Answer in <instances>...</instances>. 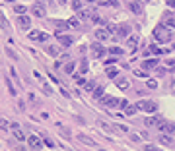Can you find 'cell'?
Listing matches in <instances>:
<instances>
[{"instance_id":"obj_1","label":"cell","mask_w":175,"mask_h":151,"mask_svg":"<svg viewBox=\"0 0 175 151\" xmlns=\"http://www.w3.org/2000/svg\"><path fill=\"white\" fill-rule=\"evenodd\" d=\"M154 37L158 39V43H167V41H171V33H169V29H167L166 25H158V27L154 29Z\"/></svg>"},{"instance_id":"obj_2","label":"cell","mask_w":175,"mask_h":151,"mask_svg":"<svg viewBox=\"0 0 175 151\" xmlns=\"http://www.w3.org/2000/svg\"><path fill=\"white\" fill-rule=\"evenodd\" d=\"M136 107H138V110H144V112H156L158 110V103L156 101H150V99L140 101Z\"/></svg>"},{"instance_id":"obj_3","label":"cell","mask_w":175,"mask_h":151,"mask_svg":"<svg viewBox=\"0 0 175 151\" xmlns=\"http://www.w3.org/2000/svg\"><path fill=\"white\" fill-rule=\"evenodd\" d=\"M111 33H115V37L117 39H123V37H127L130 33V27L127 25V23H123V25H117V27H111L109 29Z\"/></svg>"},{"instance_id":"obj_4","label":"cell","mask_w":175,"mask_h":151,"mask_svg":"<svg viewBox=\"0 0 175 151\" xmlns=\"http://www.w3.org/2000/svg\"><path fill=\"white\" fill-rule=\"evenodd\" d=\"M158 128H160L161 134H167V136H171V134H175V122H171V120H166V118H163V122H161Z\"/></svg>"},{"instance_id":"obj_5","label":"cell","mask_w":175,"mask_h":151,"mask_svg":"<svg viewBox=\"0 0 175 151\" xmlns=\"http://www.w3.org/2000/svg\"><path fill=\"white\" fill-rule=\"evenodd\" d=\"M92 54L95 56V58H101V56L107 54V49L101 45V43H93L92 45Z\"/></svg>"},{"instance_id":"obj_6","label":"cell","mask_w":175,"mask_h":151,"mask_svg":"<svg viewBox=\"0 0 175 151\" xmlns=\"http://www.w3.org/2000/svg\"><path fill=\"white\" fill-rule=\"evenodd\" d=\"M27 143H29L31 149H41V147H43V140L39 136H35V134H31V136L27 137Z\"/></svg>"},{"instance_id":"obj_7","label":"cell","mask_w":175,"mask_h":151,"mask_svg":"<svg viewBox=\"0 0 175 151\" xmlns=\"http://www.w3.org/2000/svg\"><path fill=\"white\" fill-rule=\"evenodd\" d=\"M129 10L132 12V14L140 16L142 14V2H140V0H130L129 2Z\"/></svg>"},{"instance_id":"obj_8","label":"cell","mask_w":175,"mask_h":151,"mask_svg":"<svg viewBox=\"0 0 175 151\" xmlns=\"http://www.w3.org/2000/svg\"><path fill=\"white\" fill-rule=\"evenodd\" d=\"M29 39H31V41H47V39H49V33H45V31H29Z\"/></svg>"},{"instance_id":"obj_9","label":"cell","mask_w":175,"mask_h":151,"mask_svg":"<svg viewBox=\"0 0 175 151\" xmlns=\"http://www.w3.org/2000/svg\"><path fill=\"white\" fill-rule=\"evenodd\" d=\"M163 122V116H160V115H154V116H148L146 120H144V124L146 126H160V124Z\"/></svg>"},{"instance_id":"obj_10","label":"cell","mask_w":175,"mask_h":151,"mask_svg":"<svg viewBox=\"0 0 175 151\" xmlns=\"http://www.w3.org/2000/svg\"><path fill=\"white\" fill-rule=\"evenodd\" d=\"M109 37H111V31H109V29L99 27V29L95 31V39H97V41H107Z\"/></svg>"},{"instance_id":"obj_11","label":"cell","mask_w":175,"mask_h":151,"mask_svg":"<svg viewBox=\"0 0 175 151\" xmlns=\"http://www.w3.org/2000/svg\"><path fill=\"white\" fill-rule=\"evenodd\" d=\"M101 103L105 107H119V101H117L115 97H111V95H103L101 97Z\"/></svg>"},{"instance_id":"obj_12","label":"cell","mask_w":175,"mask_h":151,"mask_svg":"<svg viewBox=\"0 0 175 151\" xmlns=\"http://www.w3.org/2000/svg\"><path fill=\"white\" fill-rule=\"evenodd\" d=\"M163 25L166 27H175V16L171 12H166L163 14Z\"/></svg>"},{"instance_id":"obj_13","label":"cell","mask_w":175,"mask_h":151,"mask_svg":"<svg viewBox=\"0 0 175 151\" xmlns=\"http://www.w3.org/2000/svg\"><path fill=\"white\" fill-rule=\"evenodd\" d=\"M53 23H55V27H56V35H62V31H66L70 27L68 21H53Z\"/></svg>"},{"instance_id":"obj_14","label":"cell","mask_w":175,"mask_h":151,"mask_svg":"<svg viewBox=\"0 0 175 151\" xmlns=\"http://www.w3.org/2000/svg\"><path fill=\"white\" fill-rule=\"evenodd\" d=\"M18 25L23 29V31H25V29H29L31 21H29V18H27V16H20V18H18Z\"/></svg>"},{"instance_id":"obj_15","label":"cell","mask_w":175,"mask_h":151,"mask_svg":"<svg viewBox=\"0 0 175 151\" xmlns=\"http://www.w3.org/2000/svg\"><path fill=\"white\" fill-rule=\"evenodd\" d=\"M31 12H33V16H37V18H45V8H43L41 4H33Z\"/></svg>"},{"instance_id":"obj_16","label":"cell","mask_w":175,"mask_h":151,"mask_svg":"<svg viewBox=\"0 0 175 151\" xmlns=\"http://www.w3.org/2000/svg\"><path fill=\"white\" fill-rule=\"evenodd\" d=\"M56 37H59V41H60V45H62V47H70V45H72V41H74L70 35H56Z\"/></svg>"},{"instance_id":"obj_17","label":"cell","mask_w":175,"mask_h":151,"mask_svg":"<svg viewBox=\"0 0 175 151\" xmlns=\"http://www.w3.org/2000/svg\"><path fill=\"white\" fill-rule=\"evenodd\" d=\"M156 66H158V58H150V60H144L142 62L144 70H152V68H156Z\"/></svg>"},{"instance_id":"obj_18","label":"cell","mask_w":175,"mask_h":151,"mask_svg":"<svg viewBox=\"0 0 175 151\" xmlns=\"http://www.w3.org/2000/svg\"><path fill=\"white\" fill-rule=\"evenodd\" d=\"M78 140H80V142H82V143H86V145H90V147H95V145H97V143L93 142L92 137L84 136V134H78Z\"/></svg>"},{"instance_id":"obj_19","label":"cell","mask_w":175,"mask_h":151,"mask_svg":"<svg viewBox=\"0 0 175 151\" xmlns=\"http://www.w3.org/2000/svg\"><path fill=\"white\" fill-rule=\"evenodd\" d=\"M0 27L4 29V31H8V29H10V23H8V19H6V16H4L2 10H0Z\"/></svg>"},{"instance_id":"obj_20","label":"cell","mask_w":175,"mask_h":151,"mask_svg":"<svg viewBox=\"0 0 175 151\" xmlns=\"http://www.w3.org/2000/svg\"><path fill=\"white\" fill-rule=\"evenodd\" d=\"M117 87H119L121 91H127V89H129V79L119 78V79H117Z\"/></svg>"},{"instance_id":"obj_21","label":"cell","mask_w":175,"mask_h":151,"mask_svg":"<svg viewBox=\"0 0 175 151\" xmlns=\"http://www.w3.org/2000/svg\"><path fill=\"white\" fill-rule=\"evenodd\" d=\"M158 140H160V143H163V145H171V143H173V137L167 136V134H161Z\"/></svg>"},{"instance_id":"obj_22","label":"cell","mask_w":175,"mask_h":151,"mask_svg":"<svg viewBox=\"0 0 175 151\" xmlns=\"http://www.w3.org/2000/svg\"><path fill=\"white\" fill-rule=\"evenodd\" d=\"M105 74H107V78L117 79V76H119V70H117V68H113V66H109V68L105 70Z\"/></svg>"},{"instance_id":"obj_23","label":"cell","mask_w":175,"mask_h":151,"mask_svg":"<svg viewBox=\"0 0 175 151\" xmlns=\"http://www.w3.org/2000/svg\"><path fill=\"white\" fill-rule=\"evenodd\" d=\"M127 47H129L130 50H134L138 47V39H136V37H129V39H127Z\"/></svg>"},{"instance_id":"obj_24","label":"cell","mask_w":175,"mask_h":151,"mask_svg":"<svg viewBox=\"0 0 175 151\" xmlns=\"http://www.w3.org/2000/svg\"><path fill=\"white\" fill-rule=\"evenodd\" d=\"M47 52H49L51 56H59L60 54V49L56 45H49V47H47Z\"/></svg>"},{"instance_id":"obj_25","label":"cell","mask_w":175,"mask_h":151,"mask_svg":"<svg viewBox=\"0 0 175 151\" xmlns=\"http://www.w3.org/2000/svg\"><path fill=\"white\" fill-rule=\"evenodd\" d=\"M107 52H109V54H115V56H121L124 50L121 49V47H111V49H107Z\"/></svg>"},{"instance_id":"obj_26","label":"cell","mask_w":175,"mask_h":151,"mask_svg":"<svg viewBox=\"0 0 175 151\" xmlns=\"http://www.w3.org/2000/svg\"><path fill=\"white\" fill-rule=\"evenodd\" d=\"M97 124H99V128H103L105 132H109V134H111V132H115V128H113V126H109L107 122H103V120H99Z\"/></svg>"},{"instance_id":"obj_27","label":"cell","mask_w":175,"mask_h":151,"mask_svg":"<svg viewBox=\"0 0 175 151\" xmlns=\"http://www.w3.org/2000/svg\"><path fill=\"white\" fill-rule=\"evenodd\" d=\"M14 137L18 140V142H23V140H27V137H25V134H23L20 128H18V130H14Z\"/></svg>"},{"instance_id":"obj_28","label":"cell","mask_w":175,"mask_h":151,"mask_svg":"<svg viewBox=\"0 0 175 151\" xmlns=\"http://www.w3.org/2000/svg\"><path fill=\"white\" fill-rule=\"evenodd\" d=\"M93 97H95V99H101L103 97V85H99V87L93 89Z\"/></svg>"},{"instance_id":"obj_29","label":"cell","mask_w":175,"mask_h":151,"mask_svg":"<svg viewBox=\"0 0 175 151\" xmlns=\"http://www.w3.org/2000/svg\"><path fill=\"white\" fill-rule=\"evenodd\" d=\"M14 10H16V14L18 16H25V12H27V8H25V6H14Z\"/></svg>"},{"instance_id":"obj_30","label":"cell","mask_w":175,"mask_h":151,"mask_svg":"<svg viewBox=\"0 0 175 151\" xmlns=\"http://www.w3.org/2000/svg\"><path fill=\"white\" fill-rule=\"evenodd\" d=\"M86 72H88V60L82 58L80 60V74H86Z\"/></svg>"},{"instance_id":"obj_31","label":"cell","mask_w":175,"mask_h":151,"mask_svg":"<svg viewBox=\"0 0 175 151\" xmlns=\"http://www.w3.org/2000/svg\"><path fill=\"white\" fill-rule=\"evenodd\" d=\"M70 6H72V10H76V12H80V10H82V2H80V0H72V2H70Z\"/></svg>"},{"instance_id":"obj_32","label":"cell","mask_w":175,"mask_h":151,"mask_svg":"<svg viewBox=\"0 0 175 151\" xmlns=\"http://www.w3.org/2000/svg\"><path fill=\"white\" fill-rule=\"evenodd\" d=\"M103 6H111V8H119V0H105Z\"/></svg>"},{"instance_id":"obj_33","label":"cell","mask_w":175,"mask_h":151,"mask_svg":"<svg viewBox=\"0 0 175 151\" xmlns=\"http://www.w3.org/2000/svg\"><path fill=\"white\" fill-rule=\"evenodd\" d=\"M74 68H76V62H68V64L64 66V72H66V74H72Z\"/></svg>"},{"instance_id":"obj_34","label":"cell","mask_w":175,"mask_h":151,"mask_svg":"<svg viewBox=\"0 0 175 151\" xmlns=\"http://www.w3.org/2000/svg\"><path fill=\"white\" fill-rule=\"evenodd\" d=\"M6 85H8V91H10V95H16V93H18V91H16V87L12 85V82H10L8 78H6Z\"/></svg>"},{"instance_id":"obj_35","label":"cell","mask_w":175,"mask_h":151,"mask_svg":"<svg viewBox=\"0 0 175 151\" xmlns=\"http://www.w3.org/2000/svg\"><path fill=\"white\" fill-rule=\"evenodd\" d=\"M68 25H70V27H80V19L78 18H70L68 19Z\"/></svg>"},{"instance_id":"obj_36","label":"cell","mask_w":175,"mask_h":151,"mask_svg":"<svg viewBox=\"0 0 175 151\" xmlns=\"http://www.w3.org/2000/svg\"><path fill=\"white\" fill-rule=\"evenodd\" d=\"M146 87H148V89H156L158 82H156V79H146Z\"/></svg>"},{"instance_id":"obj_37","label":"cell","mask_w":175,"mask_h":151,"mask_svg":"<svg viewBox=\"0 0 175 151\" xmlns=\"http://www.w3.org/2000/svg\"><path fill=\"white\" fill-rule=\"evenodd\" d=\"M119 109H124V110H127V109H129V101H127V99H121V101H119Z\"/></svg>"},{"instance_id":"obj_38","label":"cell","mask_w":175,"mask_h":151,"mask_svg":"<svg viewBox=\"0 0 175 151\" xmlns=\"http://www.w3.org/2000/svg\"><path fill=\"white\" fill-rule=\"evenodd\" d=\"M93 87H95V83H93V82H86L84 89H86V91H93Z\"/></svg>"},{"instance_id":"obj_39","label":"cell","mask_w":175,"mask_h":151,"mask_svg":"<svg viewBox=\"0 0 175 151\" xmlns=\"http://www.w3.org/2000/svg\"><path fill=\"white\" fill-rule=\"evenodd\" d=\"M136 110H138V107H136V105H132V107H129V109H127V115H129V116H132L134 112H136Z\"/></svg>"},{"instance_id":"obj_40","label":"cell","mask_w":175,"mask_h":151,"mask_svg":"<svg viewBox=\"0 0 175 151\" xmlns=\"http://www.w3.org/2000/svg\"><path fill=\"white\" fill-rule=\"evenodd\" d=\"M163 64H166V68H169V70H175V62H173V60H166Z\"/></svg>"},{"instance_id":"obj_41","label":"cell","mask_w":175,"mask_h":151,"mask_svg":"<svg viewBox=\"0 0 175 151\" xmlns=\"http://www.w3.org/2000/svg\"><path fill=\"white\" fill-rule=\"evenodd\" d=\"M117 130H119V132H129V126H124V124H117Z\"/></svg>"},{"instance_id":"obj_42","label":"cell","mask_w":175,"mask_h":151,"mask_svg":"<svg viewBox=\"0 0 175 151\" xmlns=\"http://www.w3.org/2000/svg\"><path fill=\"white\" fill-rule=\"evenodd\" d=\"M6 54H8L10 58H14V60L18 58V56H16V52H14V50H12V49H8V47H6Z\"/></svg>"},{"instance_id":"obj_43","label":"cell","mask_w":175,"mask_h":151,"mask_svg":"<svg viewBox=\"0 0 175 151\" xmlns=\"http://www.w3.org/2000/svg\"><path fill=\"white\" fill-rule=\"evenodd\" d=\"M43 143H45L47 147H55V142H53V140H49V137H45V140H43Z\"/></svg>"},{"instance_id":"obj_44","label":"cell","mask_w":175,"mask_h":151,"mask_svg":"<svg viewBox=\"0 0 175 151\" xmlns=\"http://www.w3.org/2000/svg\"><path fill=\"white\" fill-rule=\"evenodd\" d=\"M144 151H158V147H156V145H152V143H146Z\"/></svg>"},{"instance_id":"obj_45","label":"cell","mask_w":175,"mask_h":151,"mask_svg":"<svg viewBox=\"0 0 175 151\" xmlns=\"http://www.w3.org/2000/svg\"><path fill=\"white\" fill-rule=\"evenodd\" d=\"M0 128H2V130H10V122L2 120V122H0Z\"/></svg>"},{"instance_id":"obj_46","label":"cell","mask_w":175,"mask_h":151,"mask_svg":"<svg viewBox=\"0 0 175 151\" xmlns=\"http://www.w3.org/2000/svg\"><path fill=\"white\" fill-rule=\"evenodd\" d=\"M10 74H12V78H14L16 82H18V85H20V79H18V74H16V70H14V68H10Z\"/></svg>"},{"instance_id":"obj_47","label":"cell","mask_w":175,"mask_h":151,"mask_svg":"<svg viewBox=\"0 0 175 151\" xmlns=\"http://www.w3.org/2000/svg\"><path fill=\"white\" fill-rule=\"evenodd\" d=\"M166 4L169 6V8H175V0H166Z\"/></svg>"},{"instance_id":"obj_48","label":"cell","mask_w":175,"mask_h":151,"mask_svg":"<svg viewBox=\"0 0 175 151\" xmlns=\"http://www.w3.org/2000/svg\"><path fill=\"white\" fill-rule=\"evenodd\" d=\"M136 76H140V78H146V72H142V70H136Z\"/></svg>"},{"instance_id":"obj_49","label":"cell","mask_w":175,"mask_h":151,"mask_svg":"<svg viewBox=\"0 0 175 151\" xmlns=\"http://www.w3.org/2000/svg\"><path fill=\"white\" fill-rule=\"evenodd\" d=\"M56 2H60V4H64V2H66V0H56Z\"/></svg>"},{"instance_id":"obj_50","label":"cell","mask_w":175,"mask_h":151,"mask_svg":"<svg viewBox=\"0 0 175 151\" xmlns=\"http://www.w3.org/2000/svg\"><path fill=\"white\" fill-rule=\"evenodd\" d=\"M6 2H16V0H6Z\"/></svg>"},{"instance_id":"obj_51","label":"cell","mask_w":175,"mask_h":151,"mask_svg":"<svg viewBox=\"0 0 175 151\" xmlns=\"http://www.w3.org/2000/svg\"><path fill=\"white\" fill-rule=\"evenodd\" d=\"M88 2H95V0H88Z\"/></svg>"},{"instance_id":"obj_52","label":"cell","mask_w":175,"mask_h":151,"mask_svg":"<svg viewBox=\"0 0 175 151\" xmlns=\"http://www.w3.org/2000/svg\"><path fill=\"white\" fill-rule=\"evenodd\" d=\"M99 151H107V149H99Z\"/></svg>"},{"instance_id":"obj_53","label":"cell","mask_w":175,"mask_h":151,"mask_svg":"<svg viewBox=\"0 0 175 151\" xmlns=\"http://www.w3.org/2000/svg\"><path fill=\"white\" fill-rule=\"evenodd\" d=\"M0 122H2V118H0Z\"/></svg>"},{"instance_id":"obj_54","label":"cell","mask_w":175,"mask_h":151,"mask_svg":"<svg viewBox=\"0 0 175 151\" xmlns=\"http://www.w3.org/2000/svg\"><path fill=\"white\" fill-rule=\"evenodd\" d=\"M103 2H105V0H103Z\"/></svg>"}]
</instances>
